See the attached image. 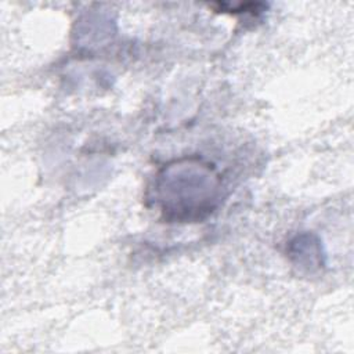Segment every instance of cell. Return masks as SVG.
Instances as JSON below:
<instances>
[{
	"label": "cell",
	"mask_w": 354,
	"mask_h": 354,
	"mask_svg": "<svg viewBox=\"0 0 354 354\" xmlns=\"http://www.w3.org/2000/svg\"><path fill=\"white\" fill-rule=\"evenodd\" d=\"M218 187V177L209 165L187 160L158 176L156 196L162 212L176 220H198L216 207Z\"/></svg>",
	"instance_id": "6da1fadb"
}]
</instances>
